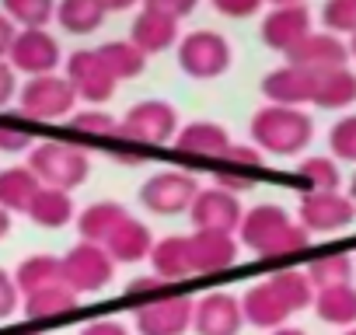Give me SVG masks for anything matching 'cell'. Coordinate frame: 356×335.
<instances>
[{"instance_id":"obj_23","label":"cell","mask_w":356,"mask_h":335,"mask_svg":"<svg viewBox=\"0 0 356 335\" xmlns=\"http://www.w3.org/2000/svg\"><path fill=\"white\" fill-rule=\"evenodd\" d=\"M105 252H108V259L119 265H133V262H140V259H147L150 255V248H154V238H150V227L147 224H140L136 217H126L115 231H112V238L102 245Z\"/></svg>"},{"instance_id":"obj_8","label":"cell","mask_w":356,"mask_h":335,"mask_svg":"<svg viewBox=\"0 0 356 335\" xmlns=\"http://www.w3.org/2000/svg\"><path fill=\"white\" fill-rule=\"evenodd\" d=\"M200 196V186L193 175L186 172H157L140 186V203L143 210L157 213V217H178V213H189L193 203Z\"/></svg>"},{"instance_id":"obj_50","label":"cell","mask_w":356,"mask_h":335,"mask_svg":"<svg viewBox=\"0 0 356 335\" xmlns=\"http://www.w3.org/2000/svg\"><path fill=\"white\" fill-rule=\"evenodd\" d=\"M266 4H273V8H293V4H304V0H266Z\"/></svg>"},{"instance_id":"obj_21","label":"cell","mask_w":356,"mask_h":335,"mask_svg":"<svg viewBox=\"0 0 356 335\" xmlns=\"http://www.w3.org/2000/svg\"><path fill=\"white\" fill-rule=\"evenodd\" d=\"M150 269L157 279H164L168 286L178 279L193 276V255H189V234H168L161 241H154L150 248Z\"/></svg>"},{"instance_id":"obj_11","label":"cell","mask_w":356,"mask_h":335,"mask_svg":"<svg viewBox=\"0 0 356 335\" xmlns=\"http://www.w3.org/2000/svg\"><path fill=\"white\" fill-rule=\"evenodd\" d=\"M77 95V101H88V105H105L119 81L108 74V67L102 63V56L95 49H74L67 56V74H63Z\"/></svg>"},{"instance_id":"obj_38","label":"cell","mask_w":356,"mask_h":335,"mask_svg":"<svg viewBox=\"0 0 356 335\" xmlns=\"http://www.w3.org/2000/svg\"><path fill=\"white\" fill-rule=\"evenodd\" d=\"M67 122H70V129H74V133H95V136H112V133H119V119H112V115H108V112H102V108L74 112Z\"/></svg>"},{"instance_id":"obj_45","label":"cell","mask_w":356,"mask_h":335,"mask_svg":"<svg viewBox=\"0 0 356 335\" xmlns=\"http://www.w3.org/2000/svg\"><path fill=\"white\" fill-rule=\"evenodd\" d=\"M81 335H129V328L115 318H98V321H88L81 328Z\"/></svg>"},{"instance_id":"obj_33","label":"cell","mask_w":356,"mask_h":335,"mask_svg":"<svg viewBox=\"0 0 356 335\" xmlns=\"http://www.w3.org/2000/svg\"><path fill=\"white\" fill-rule=\"evenodd\" d=\"M339 168L332 157H304L297 164V186L304 189V196L311 193H339Z\"/></svg>"},{"instance_id":"obj_40","label":"cell","mask_w":356,"mask_h":335,"mask_svg":"<svg viewBox=\"0 0 356 335\" xmlns=\"http://www.w3.org/2000/svg\"><path fill=\"white\" fill-rule=\"evenodd\" d=\"M32 129H25V126H15V122H0V150L4 154H22V150H29L32 147Z\"/></svg>"},{"instance_id":"obj_36","label":"cell","mask_w":356,"mask_h":335,"mask_svg":"<svg viewBox=\"0 0 356 335\" xmlns=\"http://www.w3.org/2000/svg\"><path fill=\"white\" fill-rule=\"evenodd\" d=\"M0 8L18 28H46L56 22V0H0Z\"/></svg>"},{"instance_id":"obj_22","label":"cell","mask_w":356,"mask_h":335,"mask_svg":"<svg viewBox=\"0 0 356 335\" xmlns=\"http://www.w3.org/2000/svg\"><path fill=\"white\" fill-rule=\"evenodd\" d=\"M178 22L175 18H164V15H157V11H140L136 18H133V25H129V42L140 49V53H147V56H154V53H164V49H171V46H178Z\"/></svg>"},{"instance_id":"obj_20","label":"cell","mask_w":356,"mask_h":335,"mask_svg":"<svg viewBox=\"0 0 356 335\" xmlns=\"http://www.w3.org/2000/svg\"><path fill=\"white\" fill-rule=\"evenodd\" d=\"M241 314H245V325L276 332V328L286 325V318H290L293 311L283 304V297H280V293L273 290V283L266 279V283H255V286L245 290V297H241Z\"/></svg>"},{"instance_id":"obj_41","label":"cell","mask_w":356,"mask_h":335,"mask_svg":"<svg viewBox=\"0 0 356 335\" xmlns=\"http://www.w3.org/2000/svg\"><path fill=\"white\" fill-rule=\"evenodd\" d=\"M161 293H168V283L157 279V276H140V279H129V286H126V297L129 300H140V304L157 300Z\"/></svg>"},{"instance_id":"obj_7","label":"cell","mask_w":356,"mask_h":335,"mask_svg":"<svg viewBox=\"0 0 356 335\" xmlns=\"http://www.w3.org/2000/svg\"><path fill=\"white\" fill-rule=\"evenodd\" d=\"M119 133L133 143H143V147H161L168 140L178 136V112L175 105L168 101H157V98H147V101H136L122 119H119Z\"/></svg>"},{"instance_id":"obj_25","label":"cell","mask_w":356,"mask_h":335,"mask_svg":"<svg viewBox=\"0 0 356 335\" xmlns=\"http://www.w3.org/2000/svg\"><path fill=\"white\" fill-rule=\"evenodd\" d=\"M314 314L325 325H339V328H356V286L353 283H339V286H325L314 290Z\"/></svg>"},{"instance_id":"obj_31","label":"cell","mask_w":356,"mask_h":335,"mask_svg":"<svg viewBox=\"0 0 356 335\" xmlns=\"http://www.w3.org/2000/svg\"><path fill=\"white\" fill-rule=\"evenodd\" d=\"M353 101H356V74L349 67L318 74V91H314V101L311 105L328 108V112H339V108H349Z\"/></svg>"},{"instance_id":"obj_10","label":"cell","mask_w":356,"mask_h":335,"mask_svg":"<svg viewBox=\"0 0 356 335\" xmlns=\"http://www.w3.org/2000/svg\"><path fill=\"white\" fill-rule=\"evenodd\" d=\"M60 60H63V49H60L56 35L46 32V28H18V35L11 42V53H8L11 70L29 74V77L56 74Z\"/></svg>"},{"instance_id":"obj_4","label":"cell","mask_w":356,"mask_h":335,"mask_svg":"<svg viewBox=\"0 0 356 335\" xmlns=\"http://www.w3.org/2000/svg\"><path fill=\"white\" fill-rule=\"evenodd\" d=\"M231 63H234V49L213 28H196L178 39V67L193 81H217L231 70Z\"/></svg>"},{"instance_id":"obj_18","label":"cell","mask_w":356,"mask_h":335,"mask_svg":"<svg viewBox=\"0 0 356 335\" xmlns=\"http://www.w3.org/2000/svg\"><path fill=\"white\" fill-rule=\"evenodd\" d=\"M189 255H193V272H224L238 262V241L234 234L220 231H193L189 234Z\"/></svg>"},{"instance_id":"obj_13","label":"cell","mask_w":356,"mask_h":335,"mask_svg":"<svg viewBox=\"0 0 356 335\" xmlns=\"http://www.w3.org/2000/svg\"><path fill=\"white\" fill-rule=\"evenodd\" d=\"M314 91H318V74L293 67V63H283V67H276L262 77V98L269 105L304 108V105L314 101Z\"/></svg>"},{"instance_id":"obj_44","label":"cell","mask_w":356,"mask_h":335,"mask_svg":"<svg viewBox=\"0 0 356 335\" xmlns=\"http://www.w3.org/2000/svg\"><path fill=\"white\" fill-rule=\"evenodd\" d=\"M18 300H22V293L15 286V276H8L4 269H0V321H8L15 314Z\"/></svg>"},{"instance_id":"obj_52","label":"cell","mask_w":356,"mask_h":335,"mask_svg":"<svg viewBox=\"0 0 356 335\" xmlns=\"http://www.w3.org/2000/svg\"><path fill=\"white\" fill-rule=\"evenodd\" d=\"M349 56L356 60V35H349Z\"/></svg>"},{"instance_id":"obj_34","label":"cell","mask_w":356,"mask_h":335,"mask_svg":"<svg viewBox=\"0 0 356 335\" xmlns=\"http://www.w3.org/2000/svg\"><path fill=\"white\" fill-rule=\"evenodd\" d=\"M311 286L314 290H325V286H339V283H349L353 279V259L346 252H328V255H318L311 259V265L304 269Z\"/></svg>"},{"instance_id":"obj_37","label":"cell","mask_w":356,"mask_h":335,"mask_svg":"<svg viewBox=\"0 0 356 335\" xmlns=\"http://www.w3.org/2000/svg\"><path fill=\"white\" fill-rule=\"evenodd\" d=\"M321 25L332 35H356V0H325Z\"/></svg>"},{"instance_id":"obj_17","label":"cell","mask_w":356,"mask_h":335,"mask_svg":"<svg viewBox=\"0 0 356 335\" xmlns=\"http://www.w3.org/2000/svg\"><path fill=\"white\" fill-rule=\"evenodd\" d=\"M286 63L304 67L311 74H328V70H339L349 63V46L332 32H311L300 46H293L286 53Z\"/></svg>"},{"instance_id":"obj_39","label":"cell","mask_w":356,"mask_h":335,"mask_svg":"<svg viewBox=\"0 0 356 335\" xmlns=\"http://www.w3.org/2000/svg\"><path fill=\"white\" fill-rule=\"evenodd\" d=\"M328 147L339 161H356V115H342L328 129Z\"/></svg>"},{"instance_id":"obj_2","label":"cell","mask_w":356,"mask_h":335,"mask_svg":"<svg viewBox=\"0 0 356 335\" xmlns=\"http://www.w3.org/2000/svg\"><path fill=\"white\" fill-rule=\"evenodd\" d=\"M248 136L259 150L276 154V157H297L311 140H314V119L300 108H286V105H262L252 122H248Z\"/></svg>"},{"instance_id":"obj_29","label":"cell","mask_w":356,"mask_h":335,"mask_svg":"<svg viewBox=\"0 0 356 335\" xmlns=\"http://www.w3.org/2000/svg\"><path fill=\"white\" fill-rule=\"evenodd\" d=\"M29 217H32V224H39L46 231H60V227H67L74 220V199L63 189L42 186L39 196L32 199V206H29Z\"/></svg>"},{"instance_id":"obj_53","label":"cell","mask_w":356,"mask_h":335,"mask_svg":"<svg viewBox=\"0 0 356 335\" xmlns=\"http://www.w3.org/2000/svg\"><path fill=\"white\" fill-rule=\"evenodd\" d=\"M342 335H356V328H346V332H342Z\"/></svg>"},{"instance_id":"obj_12","label":"cell","mask_w":356,"mask_h":335,"mask_svg":"<svg viewBox=\"0 0 356 335\" xmlns=\"http://www.w3.org/2000/svg\"><path fill=\"white\" fill-rule=\"evenodd\" d=\"M356 217V203L339 193H311L297 206V224L307 234H335L346 231Z\"/></svg>"},{"instance_id":"obj_24","label":"cell","mask_w":356,"mask_h":335,"mask_svg":"<svg viewBox=\"0 0 356 335\" xmlns=\"http://www.w3.org/2000/svg\"><path fill=\"white\" fill-rule=\"evenodd\" d=\"M42 182L35 179V172L29 164H15L0 172V210L8 213H29L32 199L39 196Z\"/></svg>"},{"instance_id":"obj_9","label":"cell","mask_w":356,"mask_h":335,"mask_svg":"<svg viewBox=\"0 0 356 335\" xmlns=\"http://www.w3.org/2000/svg\"><path fill=\"white\" fill-rule=\"evenodd\" d=\"M193 311L196 300L186 293H161L157 300L136 304L133 325L140 335H186L193 328Z\"/></svg>"},{"instance_id":"obj_55","label":"cell","mask_w":356,"mask_h":335,"mask_svg":"<svg viewBox=\"0 0 356 335\" xmlns=\"http://www.w3.org/2000/svg\"><path fill=\"white\" fill-rule=\"evenodd\" d=\"M29 335H35V332H29Z\"/></svg>"},{"instance_id":"obj_14","label":"cell","mask_w":356,"mask_h":335,"mask_svg":"<svg viewBox=\"0 0 356 335\" xmlns=\"http://www.w3.org/2000/svg\"><path fill=\"white\" fill-rule=\"evenodd\" d=\"M189 217H193L196 231H220V234H234V231L241 227L245 210H241V199H238L234 193H227V189L213 186V189H200V196H196V203H193Z\"/></svg>"},{"instance_id":"obj_35","label":"cell","mask_w":356,"mask_h":335,"mask_svg":"<svg viewBox=\"0 0 356 335\" xmlns=\"http://www.w3.org/2000/svg\"><path fill=\"white\" fill-rule=\"evenodd\" d=\"M269 283H273V290L283 297V304L293 314L314 304V286H311L307 272H300V269H280V272L269 276Z\"/></svg>"},{"instance_id":"obj_6","label":"cell","mask_w":356,"mask_h":335,"mask_svg":"<svg viewBox=\"0 0 356 335\" xmlns=\"http://www.w3.org/2000/svg\"><path fill=\"white\" fill-rule=\"evenodd\" d=\"M60 265H63V286L74 290L77 297L102 293L112 283V272H115V262L108 259V252L102 245H91V241H77L60 259Z\"/></svg>"},{"instance_id":"obj_16","label":"cell","mask_w":356,"mask_h":335,"mask_svg":"<svg viewBox=\"0 0 356 335\" xmlns=\"http://www.w3.org/2000/svg\"><path fill=\"white\" fill-rule=\"evenodd\" d=\"M262 42L269 46V49H276V53H290L293 46H300L311 32H314V25H311V11H307V4H293V8H273L266 18H262Z\"/></svg>"},{"instance_id":"obj_3","label":"cell","mask_w":356,"mask_h":335,"mask_svg":"<svg viewBox=\"0 0 356 335\" xmlns=\"http://www.w3.org/2000/svg\"><path fill=\"white\" fill-rule=\"evenodd\" d=\"M29 168L35 172V179H39L42 186L70 193V189H77V186L88 182V175H91V157H88L81 147H74V143H56V140H49V143H39V147L29 154Z\"/></svg>"},{"instance_id":"obj_32","label":"cell","mask_w":356,"mask_h":335,"mask_svg":"<svg viewBox=\"0 0 356 335\" xmlns=\"http://www.w3.org/2000/svg\"><path fill=\"white\" fill-rule=\"evenodd\" d=\"M25 318H35V321H46V318H67L77 311V293L67 290L63 283L56 286H46L39 293H29L25 297Z\"/></svg>"},{"instance_id":"obj_1","label":"cell","mask_w":356,"mask_h":335,"mask_svg":"<svg viewBox=\"0 0 356 335\" xmlns=\"http://www.w3.org/2000/svg\"><path fill=\"white\" fill-rule=\"evenodd\" d=\"M238 238H241L245 248H252L262 259H290V255L304 252L307 241H311V234L283 206H273V203L252 206L241 217Z\"/></svg>"},{"instance_id":"obj_47","label":"cell","mask_w":356,"mask_h":335,"mask_svg":"<svg viewBox=\"0 0 356 335\" xmlns=\"http://www.w3.org/2000/svg\"><path fill=\"white\" fill-rule=\"evenodd\" d=\"M15 35H18V25L0 11V60H4L8 53H11V42H15Z\"/></svg>"},{"instance_id":"obj_54","label":"cell","mask_w":356,"mask_h":335,"mask_svg":"<svg viewBox=\"0 0 356 335\" xmlns=\"http://www.w3.org/2000/svg\"><path fill=\"white\" fill-rule=\"evenodd\" d=\"M353 196H356V179H353Z\"/></svg>"},{"instance_id":"obj_27","label":"cell","mask_w":356,"mask_h":335,"mask_svg":"<svg viewBox=\"0 0 356 335\" xmlns=\"http://www.w3.org/2000/svg\"><path fill=\"white\" fill-rule=\"evenodd\" d=\"M56 283H63V265H60L56 255H29L15 269V286H18L22 297L39 293V290L56 286Z\"/></svg>"},{"instance_id":"obj_42","label":"cell","mask_w":356,"mask_h":335,"mask_svg":"<svg viewBox=\"0 0 356 335\" xmlns=\"http://www.w3.org/2000/svg\"><path fill=\"white\" fill-rule=\"evenodd\" d=\"M196 4H200V0H143V8H147V11H157V15L175 18V22L189 18V15L196 11Z\"/></svg>"},{"instance_id":"obj_28","label":"cell","mask_w":356,"mask_h":335,"mask_svg":"<svg viewBox=\"0 0 356 335\" xmlns=\"http://www.w3.org/2000/svg\"><path fill=\"white\" fill-rule=\"evenodd\" d=\"M105 15L108 11L102 8V0H60V4H56V25L67 35H91V32H98Z\"/></svg>"},{"instance_id":"obj_15","label":"cell","mask_w":356,"mask_h":335,"mask_svg":"<svg viewBox=\"0 0 356 335\" xmlns=\"http://www.w3.org/2000/svg\"><path fill=\"white\" fill-rule=\"evenodd\" d=\"M241 325H245V314H241V300L234 293L213 290L196 300V311H193L196 335H238Z\"/></svg>"},{"instance_id":"obj_48","label":"cell","mask_w":356,"mask_h":335,"mask_svg":"<svg viewBox=\"0 0 356 335\" xmlns=\"http://www.w3.org/2000/svg\"><path fill=\"white\" fill-rule=\"evenodd\" d=\"M140 0H102V8L105 11H129V8H136Z\"/></svg>"},{"instance_id":"obj_26","label":"cell","mask_w":356,"mask_h":335,"mask_svg":"<svg viewBox=\"0 0 356 335\" xmlns=\"http://www.w3.org/2000/svg\"><path fill=\"white\" fill-rule=\"evenodd\" d=\"M129 213H126L122 203H91L84 213H77V234H81V241L105 245Z\"/></svg>"},{"instance_id":"obj_43","label":"cell","mask_w":356,"mask_h":335,"mask_svg":"<svg viewBox=\"0 0 356 335\" xmlns=\"http://www.w3.org/2000/svg\"><path fill=\"white\" fill-rule=\"evenodd\" d=\"M266 0H210V8L224 18H252L262 11Z\"/></svg>"},{"instance_id":"obj_5","label":"cell","mask_w":356,"mask_h":335,"mask_svg":"<svg viewBox=\"0 0 356 335\" xmlns=\"http://www.w3.org/2000/svg\"><path fill=\"white\" fill-rule=\"evenodd\" d=\"M18 105H22L25 119L56 122V119L74 115L77 95H74V88H70V81L63 74H42V77H29V84H22Z\"/></svg>"},{"instance_id":"obj_30","label":"cell","mask_w":356,"mask_h":335,"mask_svg":"<svg viewBox=\"0 0 356 335\" xmlns=\"http://www.w3.org/2000/svg\"><path fill=\"white\" fill-rule=\"evenodd\" d=\"M115 81H133L147 70V53H140L129 39H108L95 49Z\"/></svg>"},{"instance_id":"obj_19","label":"cell","mask_w":356,"mask_h":335,"mask_svg":"<svg viewBox=\"0 0 356 335\" xmlns=\"http://www.w3.org/2000/svg\"><path fill=\"white\" fill-rule=\"evenodd\" d=\"M175 150L182 157H200V161H224L231 150V133L220 122H189L178 129Z\"/></svg>"},{"instance_id":"obj_46","label":"cell","mask_w":356,"mask_h":335,"mask_svg":"<svg viewBox=\"0 0 356 335\" xmlns=\"http://www.w3.org/2000/svg\"><path fill=\"white\" fill-rule=\"evenodd\" d=\"M15 95H18V74L11 70V63L0 60V108H4Z\"/></svg>"},{"instance_id":"obj_51","label":"cell","mask_w":356,"mask_h":335,"mask_svg":"<svg viewBox=\"0 0 356 335\" xmlns=\"http://www.w3.org/2000/svg\"><path fill=\"white\" fill-rule=\"evenodd\" d=\"M273 335H307V332H300V328H286V325H283V328H276Z\"/></svg>"},{"instance_id":"obj_49","label":"cell","mask_w":356,"mask_h":335,"mask_svg":"<svg viewBox=\"0 0 356 335\" xmlns=\"http://www.w3.org/2000/svg\"><path fill=\"white\" fill-rule=\"evenodd\" d=\"M8 231H11V213L0 210V238H8Z\"/></svg>"}]
</instances>
